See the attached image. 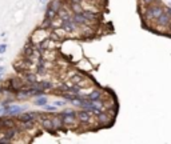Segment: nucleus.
Listing matches in <instances>:
<instances>
[{"label": "nucleus", "mask_w": 171, "mask_h": 144, "mask_svg": "<svg viewBox=\"0 0 171 144\" xmlns=\"http://www.w3.org/2000/svg\"><path fill=\"white\" fill-rule=\"evenodd\" d=\"M51 119H52V124H54V130H55V132H60V131H63L64 128H66L60 113H55V115L51 113Z\"/></svg>", "instance_id": "nucleus-8"}, {"label": "nucleus", "mask_w": 171, "mask_h": 144, "mask_svg": "<svg viewBox=\"0 0 171 144\" xmlns=\"http://www.w3.org/2000/svg\"><path fill=\"white\" fill-rule=\"evenodd\" d=\"M47 38H49V29H46V28H43V27H39V28H36L35 31L32 32L29 40H31L34 44H38Z\"/></svg>", "instance_id": "nucleus-5"}, {"label": "nucleus", "mask_w": 171, "mask_h": 144, "mask_svg": "<svg viewBox=\"0 0 171 144\" xmlns=\"http://www.w3.org/2000/svg\"><path fill=\"white\" fill-rule=\"evenodd\" d=\"M3 131V120H1V116H0V132Z\"/></svg>", "instance_id": "nucleus-19"}, {"label": "nucleus", "mask_w": 171, "mask_h": 144, "mask_svg": "<svg viewBox=\"0 0 171 144\" xmlns=\"http://www.w3.org/2000/svg\"><path fill=\"white\" fill-rule=\"evenodd\" d=\"M3 81V73H0V83Z\"/></svg>", "instance_id": "nucleus-21"}, {"label": "nucleus", "mask_w": 171, "mask_h": 144, "mask_svg": "<svg viewBox=\"0 0 171 144\" xmlns=\"http://www.w3.org/2000/svg\"><path fill=\"white\" fill-rule=\"evenodd\" d=\"M38 124H39V127H40L43 131H47V132H49V133H55L54 124H52V119H51V115H49L48 112H46V113L40 112L39 119H38Z\"/></svg>", "instance_id": "nucleus-4"}, {"label": "nucleus", "mask_w": 171, "mask_h": 144, "mask_svg": "<svg viewBox=\"0 0 171 144\" xmlns=\"http://www.w3.org/2000/svg\"><path fill=\"white\" fill-rule=\"evenodd\" d=\"M4 71H6V67H4V66H0V73H4Z\"/></svg>", "instance_id": "nucleus-20"}, {"label": "nucleus", "mask_w": 171, "mask_h": 144, "mask_svg": "<svg viewBox=\"0 0 171 144\" xmlns=\"http://www.w3.org/2000/svg\"><path fill=\"white\" fill-rule=\"evenodd\" d=\"M165 9L162 8L160 6H155V4H150V6L145 7V12H143V19L145 21H155L158 17L162 15V12Z\"/></svg>", "instance_id": "nucleus-3"}, {"label": "nucleus", "mask_w": 171, "mask_h": 144, "mask_svg": "<svg viewBox=\"0 0 171 144\" xmlns=\"http://www.w3.org/2000/svg\"><path fill=\"white\" fill-rule=\"evenodd\" d=\"M1 88H3V87H1V84H0V92H1Z\"/></svg>", "instance_id": "nucleus-22"}, {"label": "nucleus", "mask_w": 171, "mask_h": 144, "mask_svg": "<svg viewBox=\"0 0 171 144\" xmlns=\"http://www.w3.org/2000/svg\"><path fill=\"white\" fill-rule=\"evenodd\" d=\"M44 1H46V0H40V3H44Z\"/></svg>", "instance_id": "nucleus-23"}, {"label": "nucleus", "mask_w": 171, "mask_h": 144, "mask_svg": "<svg viewBox=\"0 0 171 144\" xmlns=\"http://www.w3.org/2000/svg\"><path fill=\"white\" fill-rule=\"evenodd\" d=\"M60 116H62V119H63L64 125H66L67 128L75 130V128H78L79 125H80L78 118H76V110H74V108H64L60 112Z\"/></svg>", "instance_id": "nucleus-1"}, {"label": "nucleus", "mask_w": 171, "mask_h": 144, "mask_svg": "<svg viewBox=\"0 0 171 144\" xmlns=\"http://www.w3.org/2000/svg\"><path fill=\"white\" fill-rule=\"evenodd\" d=\"M66 1H70V0H66Z\"/></svg>", "instance_id": "nucleus-24"}, {"label": "nucleus", "mask_w": 171, "mask_h": 144, "mask_svg": "<svg viewBox=\"0 0 171 144\" xmlns=\"http://www.w3.org/2000/svg\"><path fill=\"white\" fill-rule=\"evenodd\" d=\"M48 103V98L47 95H41V96H38V98H34V104L38 107H43Z\"/></svg>", "instance_id": "nucleus-12"}, {"label": "nucleus", "mask_w": 171, "mask_h": 144, "mask_svg": "<svg viewBox=\"0 0 171 144\" xmlns=\"http://www.w3.org/2000/svg\"><path fill=\"white\" fill-rule=\"evenodd\" d=\"M4 108H6V115L15 116V118H16L19 113H21V112L26 111V107H24V106H19V104H15V103L7 104Z\"/></svg>", "instance_id": "nucleus-7"}, {"label": "nucleus", "mask_w": 171, "mask_h": 144, "mask_svg": "<svg viewBox=\"0 0 171 144\" xmlns=\"http://www.w3.org/2000/svg\"><path fill=\"white\" fill-rule=\"evenodd\" d=\"M54 104H55L58 108H62V107H66L67 101L64 99H59V100H54Z\"/></svg>", "instance_id": "nucleus-14"}, {"label": "nucleus", "mask_w": 171, "mask_h": 144, "mask_svg": "<svg viewBox=\"0 0 171 144\" xmlns=\"http://www.w3.org/2000/svg\"><path fill=\"white\" fill-rule=\"evenodd\" d=\"M165 12L168 15V16L171 17V8H166V9H165Z\"/></svg>", "instance_id": "nucleus-18"}, {"label": "nucleus", "mask_w": 171, "mask_h": 144, "mask_svg": "<svg viewBox=\"0 0 171 144\" xmlns=\"http://www.w3.org/2000/svg\"><path fill=\"white\" fill-rule=\"evenodd\" d=\"M7 48H8V46H7L6 41H3V43L0 44V55H3L4 52L7 51Z\"/></svg>", "instance_id": "nucleus-17"}, {"label": "nucleus", "mask_w": 171, "mask_h": 144, "mask_svg": "<svg viewBox=\"0 0 171 144\" xmlns=\"http://www.w3.org/2000/svg\"><path fill=\"white\" fill-rule=\"evenodd\" d=\"M76 118L79 120V124L86 127L88 130V127L91 125H98L96 124V118L91 111H87V110H82L79 108V111H76Z\"/></svg>", "instance_id": "nucleus-2"}, {"label": "nucleus", "mask_w": 171, "mask_h": 144, "mask_svg": "<svg viewBox=\"0 0 171 144\" xmlns=\"http://www.w3.org/2000/svg\"><path fill=\"white\" fill-rule=\"evenodd\" d=\"M40 112L36 111H31V112H21L16 116L19 123H31V121H38Z\"/></svg>", "instance_id": "nucleus-6"}, {"label": "nucleus", "mask_w": 171, "mask_h": 144, "mask_svg": "<svg viewBox=\"0 0 171 144\" xmlns=\"http://www.w3.org/2000/svg\"><path fill=\"white\" fill-rule=\"evenodd\" d=\"M58 16V12H56V9H54L52 7L49 6H47V8H46V11H44V19H47V20H52L54 17H56Z\"/></svg>", "instance_id": "nucleus-11"}, {"label": "nucleus", "mask_w": 171, "mask_h": 144, "mask_svg": "<svg viewBox=\"0 0 171 144\" xmlns=\"http://www.w3.org/2000/svg\"><path fill=\"white\" fill-rule=\"evenodd\" d=\"M154 1H155V0H139V4H140V7H142V8H145V7L152 4Z\"/></svg>", "instance_id": "nucleus-16"}, {"label": "nucleus", "mask_w": 171, "mask_h": 144, "mask_svg": "<svg viewBox=\"0 0 171 144\" xmlns=\"http://www.w3.org/2000/svg\"><path fill=\"white\" fill-rule=\"evenodd\" d=\"M87 1H90V3H92V4H95V6H99V7H104V4H106V0H87Z\"/></svg>", "instance_id": "nucleus-15"}, {"label": "nucleus", "mask_w": 171, "mask_h": 144, "mask_svg": "<svg viewBox=\"0 0 171 144\" xmlns=\"http://www.w3.org/2000/svg\"><path fill=\"white\" fill-rule=\"evenodd\" d=\"M36 87H39L40 89H43L44 92H48V91H54V89H55V84H54L52 81L46 80V79L39 80L38 83H36Z\"/></svg>", "instance_id": "nucleus-10"}, {"label": "nucleus", "mask_w": 171, "mask_h": 144, "mask_svg": "<svg viewBox=\"0 0 171 144\" xmlns=\"http://www.w3.org/2000/svg\"><path fill=\"white\" fill-rule=\"evenodd\" d=\"M56 110H58V107L55 104H48L47 103L46 106H43V111L44 112H48V113H55Z\"/></svg>", "instance_id": "nucleus-13"}, {"label": "nucleus", "mask_w": 171, "mask_h": 144, "mask_svg": "<svg viewBox=\"0 0 171 144\" xmlns=\"http://www.w3.org/2000/svg\"><path fill=\"white\" fill-rule=\"evenodd\" d=\"M170 20H171V17L168 16V15L166 14L165 11H163L162 15H160V16L158 17V19L154 21V23H155L157 28H166V27H168V23H170Z\"/></svg>", "instance_id": "nucleus-9"}]
</instances>
